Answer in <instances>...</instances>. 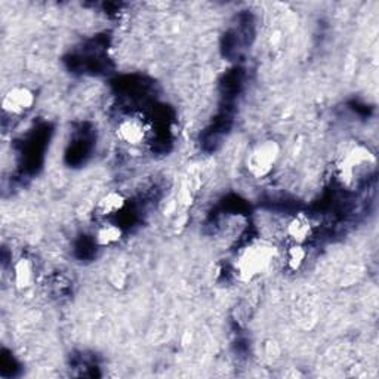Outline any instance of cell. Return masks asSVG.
Returning <instances> with one entry per match:
<instances>
[{"label": "cell", "mask_w": 379, "mask_h": 379, "mask_svg": "<svg viewBox=\"0 0 379 379\" xmlns=\"http://www.w3.org/2000/svg\"><path fill=\"white\" fill-rule=\"evenodd\" d=\"M376 169V159L372 151L362 145L354 144L348 147L338 162V174L343 184L348 188L362 185L366 178H370Z\"/></svg>", "instance_id": "cell-1"}, {"label": "cell", "mask_w": 379, "mask_h": 379, "mask_svg": "<svg viewBox=\"0 0 379 379\" xmlns=\"http://www.w3.org/2000/svg\"><path fill=\"white\" fill-rule=\"evenodd\" d=\"M277 249L273 243L264 239L249 242L236 259V273L242 281H252L270 269Z\"/></svg>", "instance_id": "cell-2"}, {"label": "cell", "mask_w": 379, "mask_h": 379, "mask_svg": "<svg viewBox=\"0 0 379 379\" xmlns=\"http://www.w3.org/2000/svg\"><path fill=\"white\" fill-rule=\"evenodd\" d=\"M280 157V147L274 140L256 144L246 157V167L254 178H265L271 174Z\"/></svg>", "instance_id": "cell-3"}, {"label": "cell", "mask_w": 379, "mask_h": 379, "mask_svg": "<svg viewBox=\"0 0 379 379\" xmlns=\"http://www.w3.org/2000/svg\"><path fill=\"white\" fill-rule=\"evenodd\" d=\"M34 104V93L26 86L9 89L2 100V108L11 116H20L28 111Z\"/></svg>", "instance_id": "cell-4"}, {"label": "cell", "mask_w": 379, "mask_h": 379, "mask_svg": "<svg viewBox=\"0 0 379 379\" xmlns=\"http://www.w3.org/2000/svg\"><path fill=\"white\" fill-rule=\"evenodd\" d=\"M118 137L128 145H140L145 140V126L138 118H128L118 126Z\"/></svg>", "instance_id": "cell-5"}, {"label": "cell", "mask_w": 379, "mask_h": 379, "mask_svg": "<svg viewBox=\"0 0 379 379\" xmlns=\"http://www.w3.org/2000/svg\"><path fill=\"white\" fill-rule=\"evenodd\" d=\"M288 236L294 243L304 244L313 234V222L306 214H296L288 224Z\"/></svg>", "instance_id": "cell-6"}, {"label": "cell", "mask_w": 379, "mask_h": 379, "mask_svg": "<svg viewBox=\"0 0 379 379\" xmlns=\"http://www.w3.org/2000/svg\"><path fill=\"white\" fill-rule=\"evenodd\" d=\"M36 279L34 264L28 258H20L14 265V281L18 289L30 288Z\"/></svg>", "instance_id": "cell-7"}, {"label": "cell", "mask_w": 379, "mask_h": 379, "mask_svg": "<svg viewBox=\"0 0 379 379\" xmlns=\"http://www.w3.org/2000/svg\"><path fill=\"white\" fill-rule=\"evenodd\" d=\"M125 204H126V199L123 194L118 192H111L98 200L97 212L101 217H113V215L119 214L125 207Z\"/></svg>", "instance_id": "cell-8"}, {"label": "cell", "mask_w": 379, "mask_h": 379, "mask_svg": "<svg viewBox=\"0 0 379 379\" xmlns=\"http://www.w3.org/2000/svg\"><path fill=\"white\" fill-rule=\"evenodd\" d=\"M95 239H97V243L100 246H104V248L105 246H113L122 239V230L120 227L115 224H104L98 229Z\"/></svg>", "instance_id": "cell-9"}, {"label": "cell", "mask_w": 379, "mask_h": 379, "mask_svg": "<svg viewBox=\"0 0 379 379\" xmlns=\"http://www.w3.org/2000/svg\"><path fill=\"white\" fill-rule=\"evenodd\" d=\"M307 259V251L302 244L294 243L288 251V267L292 271H298Z\"/></svg>", "instance_id": "cell-10"}]
</instances>
